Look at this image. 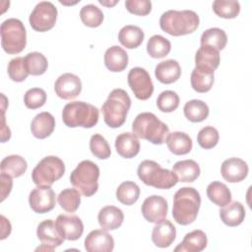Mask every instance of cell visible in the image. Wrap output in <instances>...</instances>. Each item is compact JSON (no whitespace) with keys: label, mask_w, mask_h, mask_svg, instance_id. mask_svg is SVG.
<instances>
[{"label":"cell","mask_w":252,"mask_h":252,"mask_svg":"<svg viewBox=\"0 0 252 252\" xmlns=\"http://www.w3.org/2000/svg\"><path fill=\"white\" fill-rule=\"evenodd\" d=\"M200 206L199 192L193 187H182L174 194L172 217L181 225L190 224L196 220Z\"/></svg>","instance_id":"cell-1"},{"label":"cell","mask_w":252,"mask_h":252,"mask_svg":"<svg viewBox=\"0 0 252 252\" xmlns=\"http://www.w3.org/2000/svg\"><path fill=\"white\" fill-rule=\"evenodd\" d=\"M199 16L192 10H168L159 19L160 29L173 36L195 32L199 26Z\"/></svg>","instance_id":"cell-2"},{"label":"cell","mask_w":252,"mask_h":252,"mask_svg":"<svg viewBox=\"0 0 252 252\" xmlns=\"http://www.w3.org/2000/svg\"><path fill=\"white\" fill-rule=\"evenodd\" d=\"M131 106V98L123 89H114L101 106L103 120L110 128L122 126Z\"/></svg>","instance_id":"cell-3"},{"label":"cell","mask_w":252,"mask_h":252,"mask_svg":"<svg viewBox=\"0 0 252 252\" xmlns=\"http://www.w3.org/2000/svg\"><path fill=\"white\" fill-rule=\"evenodd\" d=\"M132 130L137 138L145 139L155 145L164 143L169 133L167 125L152 112L138 114L132 123Z\"/></svg>","instance_id":"cell-4"},{"label":"cell","mask_w":252,"mask_h":252,"mask_svg":"<svg viewBox=\"0 0 252 252\" xmlns=\"http://www.w3.org/2000/svg\"><path fill=\"white\" fill-rule=\"evenodd\" d=\"M98 116V109L85 101L69 102L62 110V120L70 128H92L97 123Z\"/></svg>","instance_id":"cell-5"},{"label":"cell","mask_w":252,"mask_h":252,"mask_svg":"<svg viewBox=\"0 0 252 252\" xmlns=\"http://www.w3.org/2000/svg\"><path fill=\"white\" fill-rule=\"evenodd\" d=\"M137 172L141 181L158 189H169L178 182L172 171L162 168L158 162L150 159L143 160L139 164Z\"/></svg>","instance_id":"cell-6"},{"label":"cell","mask_w":252,"mask_h":252,"mask_svg":"<svg viewBox=\"0 0 252 252\" xmlns=\"http://www.w3.org/2000/svg\"><path fill=\"white\" fill-rule=\"evenodd\" d=\"M99 168L92 160H83L71 172L70 182L86 197L93 196L98 189Z\"/></svg>","instance_id":"cell-7"},{"label":"cell","mask_w":252,"mask_h":252,"mask_svg":"<svg viewBox=\"0 0 252 252\" xmlns=\"http://www.w3.org/2000/svg\"><path fill=\"white\" fill-rule=\"evenodd\" d=\"M1 45L8 54L22 52L27 44V32L24 24L15 18L5 20L0 27Z\"/></svg>","instance_id":"cell-8"},{"label":"cell","mask_w":252,"mask_h":252,"mask_svg":"<svg viewBox=\"0 0 252 252\" xmlns=\"http://www.w3.org/2000/svg\"><path fill=\"white\" fill-rule=\"evenodd\" d=\"M65 172L63 160L55 156L43 158L32 169V179L37 186H51Z\"/></svg>","instance_id":"cell-9"},{"label":"cell","mask_w":252,"mask_h":252,"mask_svg":"<svg viewBox=\"0 0 252 252\" xmlns=\"http://www.w3.org/2000/svg\"><path fill=\"white\" fill-rule=\"evenodd\" d=\"M57 19V8L49 1H41L35 5L30 15L31 27L36 32H47L51 30Z\"/></svg>","instance_id":"cell-10"},{"label":"cell","mask_w":252,"mask_h":252,"mask_svg":"<svg viewBox=\"0 0 252 252\" xmlns=\"http://www.w3.org/2000/svg\"><path fill=\"white\" fill-rule=\"evenodd\" d=\"M128 85L138 99L146 100L154 93V84L147 70L134 67L128 73Z\"/></svg>","instance_id":"cell-11"},{"label":"cell","mask_w":252,"mask_h":252,"mask_svg":"<svg viewBox=\"0 0 252 252\" xmlns=\"http://www.w3.org/2000/svg\"><path fill=\"white\" fill-rule=\"evenodd\" d=\"M55 192L50 186H37L30 193V207L37 214L48 213L55 207Z\"/></svg>","instance_id":"cell-12"},{"label":"cell","mask_w":252,"mask_h":252,"mask_svg":"<svg viewBox=\"0 0 252 252\" xmlns=\"http://www.w3.org/2000/svg\"><path fill=\"white\" fill-rule=\"evenodd\" d=\"M167 202L158 195H153L145 199L142 204V215L149 222H159L163 220L167 215Z\"/></svg>","instance_id":"cell-13"},{"label":"cell","mask_w":252,"mask_h":252,"mask_svg":"<svg viewBox=\"0 0 252 252\" xmlns=\"http://www.w3.org/2000/svg\"><path fill=\"white\" fill-rule=\"evenodd\" d=\"M54 223L61 236L67 240H77L84 232L83 221L76 215H59Z\"/></svg>","instance_id":"cell-14"},{"label":"cell","mask_w":252,"mask_h":252,"mask_svg":"<svg viewBox=\"0 0 252 252\" xmlns=\"http://www.w3.org/2000/svg\"><path fill=\"white\" fill-rule=\"evenodd\" d=\"M54 91L60 98L73 99L81 94L82 82L78 76L72 73H65L55 81Z\"/></svg>","instance_id":"cell-15"},{"label":"cell","mask_w":252,"mask_h":252,"mask_svg":"<svg viewBox=\"0 0 252 252\" xmlns=\"http://www.w3.org/2000/svg\"><path fill=\"white\" fill-rule=\"evenodd\" d=\"M113 248V237L104 229H94L85 239V249L88 252H111Z\"/></svg>","instance_id":"cell-16"},{"label":"cell","mask_w":252,"mask_h":252,"mask_svg":"<svg viewBox=\"0 0 252 252\" xmlns=\"http://www.w3.org/2000/svg\"><path fill=\"white\" fill-rule=\"evenodd\" d=\"M220 173L223 179L230 183L240 182L248 174V165L246 161L239 158H230L222 162Z\"/></svg>","instance_id":"cell-17"},{"label":"cell","mask_w":252,"mask_h":252,"mask_svg":"<svg viewBox=\"0 0 252 252\" xmlns=\"http://www.w3.org/2000/svg\"><path fill=\"white\" fill-rule=\"evenodd\" d=\"M176 236V228L168 220L157 222L152 232L154 244L159 248H166L171 245Z\"/></svg>","instance_id":"cell-18"},{"label":"cell","mask_w":252,"mask_h":252,"mask_svg":"<svg viewBox=\"0 0 252 252\" xmlns=\"http://www.w3.org/2000/svg\"><path fill=\"white\" fill-rule=\"evenodd\" d=\"M36 235L42 244L49 246L52 249L60 246L65 240L58 232L52 220H45L41 221L37 226Z\"/></svg>","instance_id":"cell-19"},{"label":"cell","mask_w":252,"mask_h":252,"mask_svg":"<svg viewBox=\"0 0 252 252\" xmlns=\"http://www.w3.org/2000/svg\"><path fill=\"white\" fill-rule=\"evenodd\" d=\"M208 239L203 230L196 229L186 233L183 240L174 248L175 252H200L207 247Z\"/></svg>","instance_id":"cell-20"},{"label":"cell","mask_w":252,"mask_h":252,"mask_svg":"<svg viewBox=\"0 0 252 252\" xmlns=\"http://www.w3.org/2000/svg\"><path fill=\"white\" fill-rule=\"evenodd\" d=\"M55 128V119L47 111L40 112L34 116L31 123L32 134L37 139H45L50 136Z\"/></svg>","instance_id":"cell-21"},{"label":"cell","mask_w":252,"mask_h":252,"mask_svg":"<svg viewBox=\"0 0 252 252\" xmlns=\"http://www.w3.org/2000/svg\"><path fill=\"white\" fill-rule=\"evenodd\" d=\"M115 149L122 158H132L140 152V142L133 133L124 132L116 137Z\"/></svg>","instance_id":"cell-22"},{"label":"cell","mask_w":252,"mask_h":252,"mask_svg":"<svg viewBox=\"0 0 252 252\" xmlns=\"http://www.w3.org/2000/svg\"><path fill=\"white\" fill-rule=\"evenodd\" d=\"M155 76L162 84H172L181 76L180 65L174 59L161 61L156 66Z\"/></svg>","instance_id":"cell-23"},{"label":"cell","mask_w":252,"mask_h":252,"mask_svg":"<svg viewBox=\"0 0 252 252\" xmlns=\"http://www.w3.org/2000/svg\"><path fill=\"white\" fill-rule=\"evenodd\" d=\"M99 225L104 230H114L121 226L124 220L123 212L115 206L103 207L97 215Z\"/></svg>","instance_id":"cell-24"},{"label":"cell","mask_w":252,"mask_h":252,"mask_svg":"<svg viewBox=\"0 0 252 252\" xmlns=\"http://www.w3.org/2000/svg\"><path fill=\"white\" fill-rule=\"evenodd\" d=\"M104 64L111 72H121L128 65V54L122 47L113 45L104 53Z\"/></svg>","instance_id":"cell-25"},{"label":"cell","mask_w":252,"mask_h":252,"mask_svg":"<svg viewBox=\"0 0 252 252\" xmlns=\"http://www.w3.org/2000/svg\"><path fill=\"white\" fill-rule=\"evenodd\" d=\"M165 143L168 150L176 156H182L190 153L193 146L190 136L180 131L168 133L165 139Z\"/></svg>","instance_id":"cell-26"},{"label":"cell","mask_w":252,"mask_h":252,"mask_svg":"<svg viewBox=\"0 0 252 252\" xmlns=\"http://www.w3.org/2000/svg\"><path fill=\"white\" fill-rule=\"evenodd\" d=\"M220 218L228 226L239 225L245 218V209L240 202H229L220 210Z\"/></svg>","instance_id":"cell-27"},{"label":"cell","mask_w":252,"mask_h":252,"mask_svg":"<svg viewBox=\"0 0 252 252\" xmlns=\"http://www.w3.org/2000/svg\"><path fill=\"white\" fill-rule=\"evenodd\" d=\"M200 166L193 159L179 160L172 166V172L180 182H193L200 175Z\"/></svg>","instance_id":"cell-28"},{"label":"cell","mask_w":252,"mask_h":252,"mask_svg":"<svg viewBox=\"0 0 252 252\" xmlns=\"http://www.w3.org/2000/svg\"><path fill=\"white\" fill-rule=\"evenodd\" d=\"M214 72L211 69L195 67L191 73V86L197 93L209 92L214 84Z\"/></svg>","instance_id":"cell-29"},{"label":"cell","mask_w":252,"mask_h":252,"mask_svg":"<svg viewBox=\"0 0 252 252\" xmlns=\"http://www.w3.org/2000/svg\"><path fill=\"white\" fill-rule=\"evenodd\" d=\"M145 34L141 28L133 25L123 27L118 32V40L126 48L133 49L140 46L144 40Z\"/></svg>","instance_id":"cell-30"},{"label":"cell","mask_w":252,"mask_h":252,"mask_svg":"<svg viewBox=\"0 0 252 252\" xmlns=\"http://www.w3.org/2000/svg\"><path fill=\"white\" fill-rule=\"evenodd\" d=\"M220 61L219 51L207 45H201L195 55L196 67H203L215 71L219 67Z\"/></svg>","instance_id":"cell-31"},{"label":"cell","mask_w":252,"mask_h":252,"mask_svg":"<svg viewBox=\"0 0 252 252\" xmlns=\"http://www.w3.org/2000/svg\"><path fill=\"white\" fill-rule=\"evenodd\" d=\"M1 172L10 175L11 177L22 176L27 168L28 163L24 158L18 155H12L4 158L0 163Z\"/></svg>","instance_id":"cell-32"},{"label":"cell","mask_w":252,"mask_h":252,"mask_svg":"<svg viewBox=\"0 0 252 252\" xmlns=\"http://www.w3.org/2000/svg\"><path fill=\"white\" fill-rule=\"evenodd\" d=\"M207 196L219 207H223L231 201L230 190L220 181H213L208 185Z\"/></svg>","instance_id":"cell-33"},{"label":"cell","mask_w":252,"mask_h":252,"mask_svg":"<svg viewBox=\"0 0 252 252\" xmlns=\"http://www.w3.org/2000/svg\"><path fill=\"white\" fill-rule=\"evenodd\" d=\"M200 41L201 45H207L220 51L225 47L227 36L223 30L219 28H211L202 33Z\"/></svg>","instance_id":"cell-34"},{"label":"cell","mask_w":252,"mask_h":252,"mask_svg":"<svg viewBox=\"0 0 252 252\" xmlns=\"http://www.w3.org/2000/svg\"><path fill=\"white\" fill-rule=\"evenodd\" d=\"M185 117L191 122H202L209 115V106L200 99H192L185 103L183 107Z\"/></svg>","instance_id":"cell-35"},{"label":"cell","mask_w":252,"mask_h":252,"mask_svg":"<svg viewBox=\"0 0 252 252\" xmlns=\"http://www.w3.org/2000/svg\"><path fill=\"white\" fill-rule=\"evenodd\" d=\"M171 49L170 41L159 34L151 36L147 43V52L153 58H163Z\"/></svg>","instance_id":"cell-36"},{"label":"cell","mask_w":252,"mask_h":252,"mask_svg":"<svg viewBox=\"0 0 252 252\" xmlns=\"http://www.w3.org/2000/svg\"><path fill=\"white\" fill-rule=\"evenodd\" d=\"M27 71L30 75L39 76L45 73L48 67L46 57L39 52H30L24 57Z\"/></svg>","instance_id":"cell-37"},{"label":"cell","mask_w":252,"mask_h":252,"mask_svg":"<svg viewBox=\"0 0 252 252\" xmlns=\"http://www.w3.org/2000/svg\"><path fill=\"white\" fill-rule=\"evenodd\" d=\"M139 196L140 188L133 181H124L116 189L117 200L126 206H131L136 203Z\"/></svg>","instance_id":"cell-38"},{"label":"cell","mask_w":252,"mask_h":252,"mask_svg":"<svg viewBox=\"0 0 252 252\" xmlns=\"http://www.w3.org/2000/svg\"><path fill=\"white\" fill-rule=\"evenodd\" d=\"M57 201L64 211L68 213H74L80 207L81 193L77 189L66 188L59 193Z\"/></svg>","instance_id":"cell-39"},{"label":"cell","mask_w":252,"mask_h":252,"mask_svg":"<svg viewBox=\"0 0 252 252\" xmlns=\"http://www.w3.org/2000/svg\"><path fill=\"white\" fill-rule=\"evenodd\" d=\"M213 10L220 18L234 19L240 12V4L235 0H215Z\"/></svg>","instance_id":"cell-40"},{"label":"cell","mask_w":252,"mask_h":252,"mask_svg":"<svg viewBox=\"0 0 252 252\" xmlns=\"http://www.w3.org/2000/svg\"><path fill=\"white\" fill-rule=\"evenodd\" d=\"M80 18L85 26L90 28H96L100 26L103 21V13L97 6L94 4H88L81 9Z\"/></svg>","instance_id":"cell-41"},{"label":"cell","mask_w":252,"mask_h":252,"mask_svg":"<svg viewBox=\"0 0 252 252\" xmlns=\"http://www.w3.org/2000/svg\"><path fill=\"white\" fill-rule=\"evenodd\" d=\"M90 150L92 154L99 159H106L110 157L111 154V150L107 141L100 134H94L91 137Z\"/></svg>","instance_id":"cell-42"},{"label":"cell","mask_w":252,"mask_h":252,"mask_svg":"<svg viewBox=\"0 0 252 252\" xmlns=\"http://www.w3.org/2000/svg\"><path fill=\"white\" fill-rule=\"evenodd\" d=\"M179 105V96L173 91H163L157 98V106L162 112H172Z\"/></svg>","instance_id":"cell-43"},{"label":"cell","mask_w":252,"mask_h":252,"mask_svg":"<svg viewBox=\"0 0 252 252\" xmlns=\"http://www.w3.org/2000/svg\"><path fill=\"white\" fill-rule=\"evenodd\" d=\"M220 139L218 130L213 126H206L202 128L197 136L198 144L203 149H212L217 146Z\"/></svg>","instance_id":"cell-44"},{"label":"cell","mask_w":252,"mask_h":252,"mask_svg":"<svg viewBox=\"0 0 252 252\" xmlns=\"http://www.w3.org/2000/svg\"><path fill=\"white\" fill-rule=\"evenodd\" d=\"M8 75L14 82H23L30 75L27 71L24 57H16L10 60L8 64Z\"/></svg>","instance_id":"cell-45"},{"label":"cell","mask_w":252,"mask_h":252,"mask_svg":"<svg viewBox=\"0 0 252 252\" xmlns=\"http://www.w3.org/2000/svg\"><path fill=\"white\" fill-rule=\"evenodd\" d=\"M46 101V93L40 88H32L26 92L24 95L25 105L30 109L41 107Z\"/></svg>","instance_id":"cell-46"},{"label":"cell","mask_w":252,"mask_h":252,"mask_svg":"<svg viewBox=\"0 0 252 252\" xmlns=\"http://www.w3.org/2000/svg\"><path fill=\"white\" fill-rule=\"evenodd\" d=\"M125 7L134 15L146 16L152 10V2L149 0H126Z\"/></svg>","instance_id":"cell-47"},{"label":"cell","mask_w":252,"mask_h":252,"mask_svg":"<svg viewBox=\"0 0 252 252\" xmlns=\"http://www.w3.org/2000/svg\"><path fill=\"white\" fill-rule=\"evenodd\" d=\"M13 186L12 177L6 173L1 172V201L3 202L10 194Z\"/></svg>","instance_id":"cell-48"},{"label":"cell","mask_w":252,"mask_h":252,"mask_svg":"<svg viewBox=\"0 0 252 252\" xmlns=\"http://www.w3.org/2000/svg\"><path fill=\"white\" fill-rule=\"evenodd\" d=\"M3 114H2V129H1V141L2 143H4L5 141L9 140L11 137V131L8 127H6L5 125V117H4V112L5 110H2Z\"/></svg>","instance_id":"cell-49"},{"label":"cell","mask_w":252,"mask_h":252,"mask_svg":"<svg viewBox=\"0 0 252 252\" xmlns=\"http://www.w3.org/2000/svg\"><path fill=\"white\" fill-rule=\"evenodd\" d=\"M1 220H2V227H3L1 239H5L11 232V223L4 216H1Z\"/></svg>","instance_id":"cell-50"},{"label":"cell","mask_w":252,"mask_h":252,"mask_svg":"<svg viewBox=\"0 0 252 252\" xmlns=\"http://www.w3.org/2000/svg\"><path fill=\"white\" fill-rule=\"evenodd\" d=\"M98 2L100 3V4H102V5H104V6H107V7H110V6H113V5H115L116 3H117V1H113V2H105V1H102V0H98Z\"/></svg>","instance_id":"cell-51"}]
</instances>
